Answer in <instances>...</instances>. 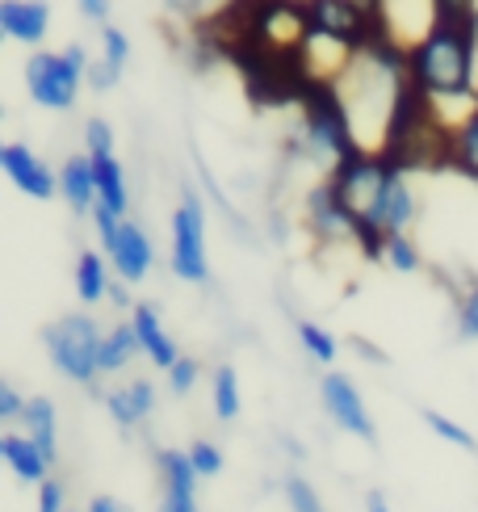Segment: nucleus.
Wrapping results in <instances>:
<instances>
[{"label":"nucleus","instance_id":"30","mask_svg":"<svg viewBox=\"0 0 478 512\" xmlns=\"http://www.w3.org/2000/svg\"><path fill=\"white\" fill-rule=\"evenodd\" d=\"M101 55L114 63V68H126V59H130V42L118 26H105L101 30Z\"/></svg>","mask_w":478,"mask_h":512},{"label":"nucleus","instance_id":"20","mask_svg":"<svg viewBox=\"0 0 478 512\" xmlns=\"http://www.w3.org/2000/svg\"><path fill=\"white\" fill-rule=\"evenodd\" d=\"M135 328H139V340H143V353L156 361L160 370H168L172 361H177L181 353H177V345H172V336L164 332V324H160V315L151 311V307H135Z\"/></svg>","mask_w":478,"mask_h":512},{"label":"nucleus","instance_id":"37","mask_svg":"<svg viewBox=\"0 0 478 512\" xmlns=\"http://www.w3.org/2000/svg\"><path fill=\"white\" fill-rule=\"evenodd\" d=\"M26 403L30 399H21L9 382H0V420H21L26 416Z\"/></svg>","mask_w":478,"mask_h":512},{"label":"nucleus","instance_id":"33","mask_svg":"<svg viewBox=\"0 0 478 512\" xmlns=\"http://www.w3.org/2000/svg\"><path fill=\"white\" fill-rule=\"evenodd\" d=\"M193 382H198V361H189V357L172 361L168 366V387L177 395H185V391H193Z\"/></svg>","mask_w":478,"mask_h":512},{"label":"nucleus","instance_id":"10","mask_svg":"<svg viewBox=\"0 0 478 512\" xmlns=\"http://www.w3.org/2000/svg\"><path fill=\"white\" fill-rule=\"evenodd\" d=\"M307 223L319 240H357V215L349 206H344V198L336 194V189L323 181L315 194L307 198Z\"/></svg>","mask_w":478,"mask_h":512},{"label":"nucleus","instance_id":"41","mask_svg":"<svg viewBox=\"0 0 478 512\" xmlns=\"http://www.w3.org/2000/svg\"><path fill=\"white\" fill-rule=\"evenodd\" d=\"M110 298H114L118 307H126V290H122V286H114V290H110Z\"/></svg>","mask_w":478,"mask_h":512},{"label":"nucleus","instance_id":"1","mask_svg":"<svg viewBox=\"0 0 478 512\" xmlns=\"http://www.w3.org/2000/svg\"><path fill=\"white\" fill-rule=\"evenodd\" d=\"M478 26L437 21L416 47L403 51V72L428 97H470L474 93V47Z\"/></svg>","mask_w":478,"mask_h":512},{"label":"nucleus","instance_id":"34","mask_svg":"<svg viewBox=\"0 0 478 512\" xmlns=\"http://www.w3.org/2000/svg\"><path fill=\"white\" fill-rule=\"evenodd\" d=\"M189 462L198 466V475H219L223 471V454H219V445H210V441H198L189 450Z\"/></svg>","mask_w":478,"mask_h":512},{"label":"nucleus","instance_id":"12","mask_svg":"<svg viewBox=\"0 0 478 512\" xmlns=\"http://www.w3.org/2000/svg\"><path fill=\"white\" fill-rule=\"evenodd\" d=\"M160 479H164L160 512H198V466L189 462V454L164 450L160 454Z\"/></svg>","mask_w":478,"mask_h":512},{"label":"nucleus","instance_id":"29","mask_svg":"<svg viewBox=\"0 0 478 512\" xmlns=\"http://www.w3.org/2000/svg\"><path fill=\"white\" fill-rule=\"evenodd\" d=\"M437 17L453 26H478V0H437Z\"/></svg>","mask_w":478,"mask_h":512},{"label":"nucleus","instance_id":"21","mask_svg":"<svg viewBox=\"0 0 478 512\" xmlns=\"http://www.w3.org/2000/svg\"><path fill=\"white\" fill-rule=\"evenodd\" d=\"M21 424H26V433L38 441V450L55 462V458H59V420H55L51 399H30V403H26V416H21Z\"/></svg>","mask_w":478,"mask_h":512},{"label":"nucleus","instance_id":"31","mask_svg":"<svg viewBox=\"0 0 478 512\" xmlns=\"http://www.w3.org/2000/svg\"><path fill=\"white\" fill-rule=\"evenodd\" d=\"M458 332L466 340H478V286H470L462 298H458Z\"/></svg>","mask_w":478,"mask_h":512},{"label":"nucleus","instance_id":"38","mask_svg":"<svg viewBox=\"0 0 478 512\" xmlns=\"http://www.w3.org/2000/svg\"><path fill=\"white\" fill-rule=\"evenodd\" d=\"M110 5H114V0H80V13L89 21H105V17H110Z\"/></svg>","mask_w":478,"mask_h":512},{"label":"nucleus","instance_id":"26","mask_svg":"<svg viewBox=\"0 0 478 512\" xmlns=\"http://www.w3.org/2000/svg\"><path fill=\"white\" fill-rule=\"evenodd\" d=\"M298 340H302V349H307L315 361H323V366L336 361V340L323 332L319 324H298Z\"/></svg>","mask_w":478,"mask_h":512},{"label":"nucleus","instance_id":"16","mask_svg":"<svg viewBox=\"0 0 478 512\" xmlns=\"http://www.w3.org/2000/svg\"><path fill=\"white\" fill-rule=\"evenodd\" d=\"M0 458H5L13 466V475L17 479H26V483H42L51 471V458L38 450V441L26 433H9V437H0Z\"/></svg>","mask_w":478,"mask_h":512},{"label":"nucleus","instance_id":"3","mask_svg":"<svg viewBox=\"0 0 478 512\" xmlns=\"http://www.w3.org/2000/svg\"><path fill=\"white\" fill-rule=\"evenodd\" d=\"M395 173L399 168L390 164L382 152H365V147H357L353 156L332 164L328 185L344 198V206H349L357 219H374V210L382 206V194H386V185Z\"/></svg>","mask_w":478,"mask_h":512},{"label":"nucleus","instance_id":"35","mask_svg":"<svg viewBox=\"0 0 478 512\" xmlns=\"http://www.w3.org/2000/svg\"><path fill=\"white\" fill-rule=\"evenodd\" d=\"M118 76H122V68H114V63L101 55V59H93V63H89V76H84V80H89L93 89H114Z\"/></svg>","mask_w":478,"mask_h":512},{"label":"nucleus","instance_id":"13","mask_svg":"<svg viewBox=\"0 0 478 512\" xmlns=\"http://www.w3.org/2000/svg\"><path fill=\"white\" fill-rule=\"evenodd\" d=\"M0 30L13 42L38 47L51 30V9L42 0H0Z\"/></svg>","mask_w":478,"mask_h":512},{"label":"nucleus","instance_id":"24","mask_svg":"<svg viewBox=\"0 0 478 512\" xmlns=\"http://www.w3.org/2000/svg\"><path fill=\"white\" fill-rule=\"evenodd\" d=\"M214 412H219V420H235V412H239V382H235L231 366L214 374Z\"/></svg>","mask_w":478,"mask_h":512},{"label":"nucleus","instance_id":"14","mask_svg":"<svg viewBox=\"0 0 478 512\" xmlns=\"http://www.w3.org/2000/svg\"><path fill=\"white\" fill-rule=\"evenodd\" d=\"M411 219H416V194H411V185L403 181V168H399V173L390 177V185H386L382 206L374 210V219H365V223L382 227L386 236H403V231L411 227Z\"/></svg>","mask_w":478,"mask_h":512},{"label":"nucleus","instance_id":"19","mask_svg":"<svg viewBox=\"0 0 478 512\" xmlns=\"http://www.w3.org/2000/svg\"><path fill=\"white\" fill-rule=\"evenodd\" d=\"M449 168L478 181V105L449 131Z\"/></svg>","mask_w":478,"mask_h":512},{"label":"nucleus","instance_id":"22","mask_svg":"<svg viewBox=\"0 0 478 512\" xmlns=\"http://www.w3.org/2000/svg\"><path fill=\"white\" fill-rule=\"evenodd\" d=\"M135 353H143V340H139V328L135 324H122L114 332H105L101 340V374H114V370H126Z\"/></svg>","mask_w":478,"mask_h":512},{"label":"nucleus","instance_id":"5","mask_svg":"<svg viewBox=\"0 0 478 512\" xmlns=\"http://www.w3.org/2000/svg\"><path fill=\"white\" fill-rule=\"evenodd\" d=\"M42 340H47V353L55 361V370L63 378L72 382H93L101 374V328L93 324L89 315H68L59 319V324H51L47 332H42Z\"/></svg>","mask_w":478,"mask_h":512},{"label":"nucleus","instance_id":"11","mask_svg":"<svg viewBox=\"0 0 478 512\" xmlns=\"http://www.w3.org/2000/svg\"><path fill=\"white\" fill-rule=\"evenodd\" d=\"M323 408H328V416L340 424V429H349L361 441H374V420H369L357 387L344 374H328V378H323Z\"/></svg>","mask_w":478,"mask_h":512},{"label":"nucleus","instance_id":"27","mask_svg":"<svg viewBox=\"0 0 478 512\" xmlns=\"http://www.w3.org/2000/svg\"><path fill=\"white\" fill-rule=\"evenodd\" d=\"M424 420H428V429L437 433V437H445V441H453V445H462V450H478V441L466 433V429H458V424H453L449 416H441V412H424Z\"/></svg>","mask_w":478,"mask_h":512},{"label":"nucleus","instance_id":"25","mask_svg":"<svg viewBox=\"0 0 478 512\" xmlns=\"http://www.w3.org/2000/svg\"><path fill=\"white\" fill-rule=\"evenodd\" d=\"M382 261H386L390 269H399V273H416V269H420V252H416V244H411L407 231H403V236H390V240H386Z\"/></svg>","mask_w":478,"mask_h":512},{"label":"nucleus","instance_id":"39","mask_svg":"<svg viewBox=\"0 0 478 512\" xmlns=\"http://www.w3.org/2000/svg\"><path fill=\"white\" fill-rule=\"evenodd\" d=\"M89 512H126V508H122L118 500H105V496H101V500L89 504Z\"/></svg>","mask_w":478,"mask_h":512},{"label":"nucleus","instance_id":"23","mask_svg":"<svg viewBox=\"0 0 478 512\" xmlns=\"http://www.w3.org/2000/svg\"><path fill=\"white\" fill-rule=\"evenodd\" d=\"M110 290H114L110 265L101 261V252H84L76 265V294L84 303H101V298H110Z\"/></svg>","mask_w":478,"mask_h":512},{"label":"nucleus","instance_id":"15","mask_svg":"<svg viewBox=\"0 0 478 512\" xmlns=\"http://www.w3.org/2000/svg\"><path fill=\"white\" fill-rule=\"evenodd\" d=\"M59 194L68 198L76 215H93L97 206V173H93V156H72L59 168Z\"/></svg>","mask_w":478,"mask_h":512},{"label":"nucleus","instance_id":"2","mask_svg":"<svg viewBox=\"0 0 478 512\" xmlns=\"http://www.w3.org/2000/svg\"><path fill=\"white\" fill-rule=\"evenodd\" d=\"M302 105V139H307V152L319 160H344L353 156L361 139L353 131V118H349V105H344L340 89L328 80H307V89L298 97Z\"/></svg>","mask_w":478,"mask_h":512},{"label":"nucleus","instance_id":"4","mask_svg":"<svg viewBox=\"0 0 478 512\" xmlns=\"http://www.w3.org/2000/svg\"><path fill=\"white\" fill-rule=\"evenodd\" d=\"M84 76H89V55H84L80 47H68V51H38V55L26 63L30 97L42 105V110H72Z\"/></svg>","mask_w":478,"mask_h":512},{"label":"nucleus","instance_id":"17","mask_svg":"<svg viewBox=\"0 0 478 512\" xmlns=\"http://www.w3.org/2000/svg\"><path fill=\"white\" fill-rule=\"evenodd\" d=\"M151 395H156V391H151V382H130V387L105 395V408H110V416L122 424V429H135V424L147 420L151 403H156Z\"/></svg>","mask_w":478,"mask_h":512},{"label":"nucleus","instance_id":"40","mask_svg":"<svg viewBox=\"0 0 478 512\" xmlns=\"http://www.w3.org/2000/svg\"><path fill=\"white\" fill-rule=\"evenodd\" d=\"M369 512H390V508H386V500H382L378 492H369Z\"/></svg>","mask_w":478,"mask_h":512},{"label":"nucleus","instance_id":"7","mask_svg":"<svg viewBox=\"0 0 478 512\" xmlns=\"http://www.w3.org/2000/svg\"><path fill=\"white\" fill-rule=\"evenodd\" d=\"M172 273L185 282H206L210 261H206V215L202 202L185 194L177 215H172Z\"/></svg>","mask_w":478,"mask_h":512},{"label":"nucleus","instance_id":"32","mask_svg":"<svg viewBox=\"0 0 478 512\" xmlns=\"http://www.w3.org/2000/svg\"><path fill=\"white\" fill-rule=\"evenodd\" d=\"M84 147H89V156L114 152V131H110V122L89 118V126H84Z\"/></svg>","mask_w":478,"mask_h":512},{"label":"nucleus","instance_id":"6","mask_svg":"<svg viewBox=\"0 0 478 512\" xmlns=\"http://www.w3.org/2000/svg\"><path fill=\"white\" fill-rule=\"evenodd\" d=\"M307 21H311V34L336 38L357 51H365L378 38L374 0H307Z\"/></svg>","mask_w":478,"mask_h":512},{"label":"nucleus","instance_id":"8","mask_svg":"<svg viewBox=\"0 0 478 512\" xmlns=\"http://www.w3.org/2000/svg\"><path fill=\"white\" fill-rule=\"evenodd\" d=\"M0 168L9 173V181L21 189V194H30L38 202H47L59 194V173H51L47 164H42L26 143H5L0 147Z\"/></svg>","mask_w":478,"mask_h":512},{"label":"nucleus","instance_id":"18","mask_svg":"<svg viewBox=\"0 0 478 512\" xmlns=\"http://www.w3.org/2000/svg\"><path fill=\"white\" fill-rule=\"evenodd\" d=\"M93 173H97V202H101V206H110L114 215L126 219L130 189H126V173H122V164L114 160V152L93 156Z\"/></svg>","mask_w":478,"mask_h":512},{"label":"nucleus","instance_id":"36","mask_svg":"<svg viewBox=\"0 0 478 512\" xmlns=\"http://www.w3.org/2000/svg\"><path fill=\"white\" fill-rule=\"evenodd\" d=\"M38 512H68V500H63V487L55 479L38 483Z\"/></svg>","mask_w":478,"mask_h":512},{"label":"nucleus","instance_id":"9","mask_svg":"<svg viewBox=\"0 0 478 512\" xmlns=\"http://www.w3.org/2000/svg\"><path fill=\"white\" fill-rule=\"evenodd\" d=\"M105 252H110V265L118 269L122 282H143V277L151 273V261H156L147 231L139 223H130V219H122L114 236L105 240Z\"/></svg>","mask_w":478,"mask_h":512},{"label":"nucleus","instance_id":"28","mask_svg":"<svg viewBox=\"0 0 478 512\" xmlns=\"http://www.w3.org/2000/svg\"><path fill=\"white\" fill-rule=\"evenodd\" d=\"M286 496H290V508L294 512H323V500L315 496V487L307 479H298V475L286 479Z\"/></svg>","mask_w":478,"mask_h":512}]
</instances>
